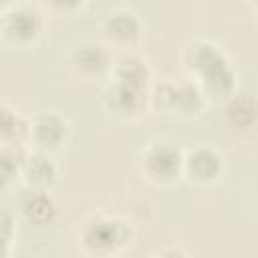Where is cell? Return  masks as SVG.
<instances>
[{
  "mask_svg": "<svg viewBox=\"0 0 258 258\" xmlns=\"http://www.w3.org/2000/svg\"><path fill=\"white\" fill-rule=\"evenodd\" d=\"M115 50L101 38H87L71 48L67 56V67L73 79H77L79 83L97 85L109 79L115 64Z\"/></svg>",
  "mask_w": 258,
  "mask_h": 258,
  "instance_id": "cell-7",
  "label": "cell"
},
{
  "mask_svg": "<svg viewBox=\"0 0 258 258\" xmlns=\"http://www.w3.org/2000/svg\"><path fill=\"white\" fill-rule=\"evenodd\" d=\"M210 99L202 91V87L185 77H163L153 83L149 91V113L181 119V121H194L200 119L210 109Z\"/></svg>",
  "mask_w": 258,
  "mask_h": 258,
  "instance_id": "cell-4",
  "label": "cell"
},
{
  "mask_svg": "<svg viewBox=\"0 0 258 258\" xmlns=\"http://www.w3.org/2000/svg\"><path fill=\"white\" fill-rule=\"evenodd\" d=\"M34 2H38V4H40V2H42V0H34Z\"/></svg>",
  "mask_w": 258,
  "mask_h": 258,
  "instance_id": "cell-21",
  "label": "cell"
},
{
  "mask_svg": "<svg viewBox=\"0 0 258 258\" xmlns=\"http://www.w3.org/2000/svg\"><path fill=\"white\" fill-rule=\"evenodd\" d=\"M228 171L224 153L212 143H198L183 149V183L200 189L218 185Z\"/></svg>",
  "mask_w": 258,
  "mask_h": 258,
  "instance_id": "cell-9",
  "label": "cell"
},
{
  "mask_svg": "<svg viewBox=\"0 0 258 258\" xmlns=\"http://www.w3.org/2000/svg\"><path fill=\"white\" fill-rule=\"evenodd\" d=\"M46 12L34 0H14L0 12V44L8 52H34L46 34Z\"/></svg>",
  "mask_w": 258,
  "mask_h": 258,
  "instance_id": "cell-3",
  "label": "cell"
},
{
  "mask_svg": "<svg viewBox=\"0 0 258 258\" xmlns=\"http://www.w3.org/2000/svg\"><path fill=\"white\" fill-rule=\"evenodd\" d=\"M183 254H187V252H183L179 248H165V250L155 252V256H183Z\"/></svg>",
  "mask_w": 258,
  "mask_h": 258,
  "instance_id": "cell-19",
  "label": "cell"
},
{
  "mask_svg": "<svg viewBox=\"0 0 258 258\" xmlns=\"http://www.w3.org/2000/svg\"><path fill=\"white\" fill-rule=\"evenodd\" d=\"M91 0H42L40 6L48 16L60 20H73L87 12Z\"/></svg>",
  "mask_w": 258,
  "mask_h": 258,
  "instance_id": "cell-17",
  "label": "cell"
},
{
  "mask_svg": "<svg viewBox=\"0 0 258 258\" xmlns=\"http://www.w3.org/2000/svg\"><path fill=\"white\" fill-rule=\"evenodd\" d=\"M109 79L127 83L131 87H137L143 91H151V87L155 83V75H153V67H151L149 58L137 50L119 52L115 56V64H113Z\"/></svg>",
  "mask_w": 258,
  "mask_h": 258,
  "instance_id": "cell-12",
  "label": "cell"
},
{
  "mask_svg": "<svg viewBox=\"0 0 258 258\" xmlns=\"http://www.w3.org/2000/svg\"><path fill=\"white\" fill-rule=\"evenodd\" d=\"M99 105L109 119L117 123H125V125L139 123L145 115H151L149 113V91L131 87L115 79H107L101 85Z\"/></svg>",
  "mask_w": 258,
  "mask_h": 258,
  "instance_id": "cell-6",
  "label": "cell"
},
{
  "mask_svg": "<svg viewBox=\"0 0 258 258\" xmlns=\"http://www.w3.org/2000/svg\"><path fill=\"white\" fill-rule=\"evenodd\" d=\"M28 151V145H0V175L4 194L12 185H20V173Z\"/></svg>",
  "mask_w": 258,
  "mask_h": 258,
  "instance_id": "cell-16",
  "label": "cell"
},
{
  "mask_svg": "<svg viewBox=\"0 0 258 258\" xmlns=\"http://www.w3.org/2000/svg\"><path fill=\"white\" fill-rule=\"evenodd\" d=\"M248 6H250V10L254 12V16L258 18V0H248Z\"/></svg>",
  "mask_w": 258,
  "mask_h": 258,
  "instance_id": "cell-20",
  "label": "cell"
},
{
  "mask_svg": "<svg viewBox=\"0 0 258 258\" xmlns=\"http://www.w3.org/2000/svg\"><path fill=\"white\" fill-rule=\"evenodd\" d=\"M18 214L26 224L34 228H50L58 220L60 210L52 191L24 189V196L20 198Z\"/></svg>",
  "mask_w": 258,
  "mask_h": 258,
  "instance_id": "cell-13",
  "label": "cell"
},
{
  "mask_svg": "<svg viewBox=\"0 0 258 258\" xmlns=\"http://www.w3.org/2000/svg\"><path fill=\"white\" fill-rule=\"evenodd\" d=\"M60 183V167L52 153L30 149L20 173V185L34 191H54Z\"/></svg>",
  "mask_w": 258,
  "mask_h": 258,
  "instance_id": "cell-11",
  "label": "cell"
},
{
  "mask_svg": "<svg viewBox=\"0 0 258 258\" xmlns=\"http://www.w3.org/2000/svg\"><path fill=\"white\" fill-rule=\"evenodd\" d=\"M73 137L71 119L56 109H40L30 115V139L28 147L44 153H60Z\"/></svg>",
  "mask_w": 258,
  "mask_h": 258,
  "instance_id": "cell-10",
  "label": "cell"
},
{
  "mask_svg": "<svg viewBox=\"0 0 258 258\" xmlns=\"http://www.w3.org/2000/svg\"><path fill=\"white\" fill-rule=\"evenodd\" d=\"M185 77L194 79L210 103H226L240 89V73L228 50L206 36H191L179 52Z\"/></svg>",
  "mask_w": 258,
  "mask_h": 258,
  "instance_id": "cell-1",
  "label": "cell"
},
{
  "mask_svg": "<svg viewBox=\"0 0 258 258\" xmlns=\"http://www.w3.org/2000/svg\"><path fill=\"white\" fill-rule=\"evenodd\" d=\"M135 242L133 222L121 214L95 210L75 226V244L83 256L113 258L121 256Z\"/></svg>",
  "mask_w": 258,
  "mask_h": 258,
  "instance_id": "cell-2",
  "label": "cell"
},
{
  "mask_svg": "<svg viewBox=\"0 0 258 258\" xmlns=\"http://www.w3.org/2000/svg\"><path fill=\"white\" fill-rule=\"evenodd\" d=\"M0 230H2V242H4V258L12 256V248L18 240V212L2 206V216H0Z\"/></svg>",
  "mask_w": 258,
  "mask_h": 258,
  "instance_id": "cell-18",
  "label": "cell"
},
{
  "mask_svg": "<svg viewBox=\"0 0 258 258\" xmlns=\"http://www.w3.org/2000/svg\"><path fill=\"white\" fill-rule=\"evenodd\" d=\"M137 171L145 183L171 189L183 181V149L167 139H153L137 153Z\"/></svg>",
  "mask_w": 258,
  "mask_h": 258,
  "instance_id": "cell-5",
  "label": "cell"
},
{
  "mask_svg": "<svg viewBox=\"0 0 258 258\" xmlns=\"http://www.w3.org/2000/svg\"><path fill=\"white\" fill-rule=\"evenodd\" d=\"M97 32L113 50H135L145 36V22L141 14L129 6H113L99 16Z\"/></svg>",
  "mask_w": 258,
  "mask_h": 258,
  "instance_id": "cell-8",
  "label": "cell"
},
{
  "mask_svg": "<svg viewBox=\"0 0 258 258\" xmlns=\"http://www.w3.org/2000/svg\"><path fill=\"white\" fill-rule=\"evenodd\" d=\"M224 121L234 133H254L258 129V99L238 91L224 103Z\"/></svg>",
  "mask_w": 258,
  "mask_h": 258,
  "instance_id": "cell-14",
  "label": "cell"
},
{
  "mask_svg": "<svg viewBox=\"0 0 258 258\" xmlns=\"http://www.w3.org/2000/svg\"><path fill=\"white\" fill-rule=\"evenodd\" d=\"M30 139V115H24L18 107L2 101L0 105V145H28Z\"/></svg>",
  "mask_w": 258,
  "mask_h": 258,
  "instance_id": "cell-15",
  "label": "cell"
}]
</instances>
